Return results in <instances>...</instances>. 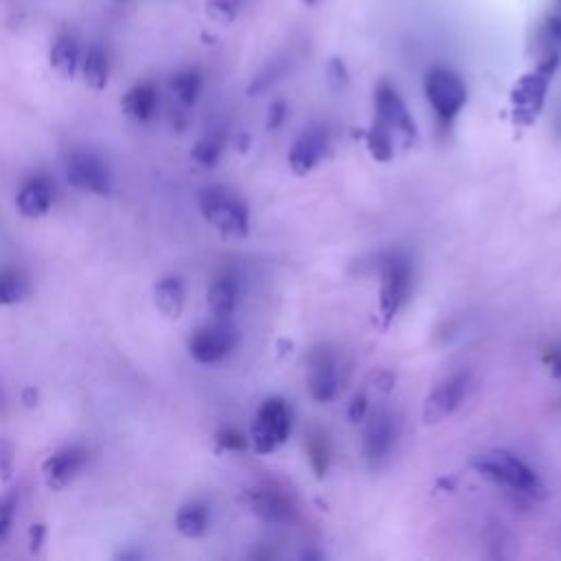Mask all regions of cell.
<instances>
[{"mask_svg": "<svg viewBox=\"0 0 561 561\" xmlns=\"http://www.w3.org/2000/svg\"><path fill=\"white\" fill-rule=\"evenodd\" d=\"M482 478L491 480L497 486L508 489L528 500H546L548 489L543 480L517 456L504 449H491L476 454L469 462Z\"/></svg>", "mask_w": 561, "mask_h": 561, "instance_id": "1", "label": "cell"}, {"mask_svg": "<svg viewBox=\"0 0 561 561\" xmlns=\"http://www.w3.org/2000/svg\"><path fill=\"white\" fill-rule=\"evenodd\" d=\"M414 283V267L405 252H390L381 261L379 274V316L388 327L410 298Z\"/></svg>", "mask_w": 561, "mask_h": 561, "instance_id": "2", "label": "cell"}, {"mask_svg": "<svg viewBox=\"0 0 561 561\" xmlns=\"http://www.w3.org/2000/svg\"><path fill=\"white\" fill-rule=\"evenodd\" d=\"M557 59H559L557 53H550L546 59H541L537 64L535 70L522 75L515 81V85L511 90V105H513V116L517 123L530 125L539 116L543 101H546L550 79L557 68Z\"/></svg>", "mask_w": 561, "mask_h": 561, "instance_id": "3", "label": "cell"}, {"mask_svg": "<svg viewBox=\"0 0 561 561\" xmlns=\"http://www.w3.org/2000/svg\"><path fill=\"white\" fill-rule=\"evenodd\" d=\"M199 210L202 215L228 237L248 234L250 219L248 206L224 186H206L199 191Z\"/></svg>", "mask_w": 561, "mask_h": 561, "instance_id": "4", "label": "cell"}, {"mask_svg": "<svg viewBox=\"0 0 561 561\" xmlns=\"http://www.w3.org/2000/svg\"><path fill=\"white\" fill-rule=\"evenodd\" d=\"M423 92L443 125H449L467 103V85L451 68L436 66L423 79Z\"/></svg>", "mask_w": 561, "mask_h": 561, "instance_id": "5", "label": "cell"}, {"mask_svg": "<svg viewBox=\"0 0 561 561\" xmlns=\"http://www.w3.org/2000/svg\"><path fill=\"white\" fill-rule=\"evenodd\" d=\"M291 432V410L285 399L270 397L256 410L250 427V440L256 454H270L287 440Z\"/></svg>", "mask_w": 561, "mask_h": 561, "instance_id": "6", "label": "cell"}, {"mask_svg": "<svg viewBox=\"0 0 561 561\" xmlns=\"http://www.w3.org/2000/svg\"><path fill=\"white\" fill-rule=\"evenodd\" d=\"M373 99H375V121L383 123L392 131L394 140H401L403 147H410L416 140V125L397 88L388 81H379L375 85Z\"/></svg>", "mask_w": 561, "mask_h": 561, "instance_id": "7", "label": "cell"}, {"mask_svg": "<svg viewBox=\"0 0 561 561\" xmlns=\"http://www.w3.org/2000/svg\"><path fill=\"white\" fill-rule=\"evenodd\" d=\"M239 333L226 318H217V322L199 327L188 337V353L199 364H215L232 353L237 346Z\"/></svg>", "mask_w": 561, "mask_h": 561, "instance_id": "8", "label": "cell"}, {"mask_svg": "<svg viewBox=\"0 0 561 561\" xmlns=\"http://www.w3.org/2000/svg\"><path fill=\"white\" fill-rule=\"evenodd\" d=\"M469 383H471V375L467 370H460V373H454L445 379H440L432 392L425 397V403H423V423L425 425H436L440 421H445L447 416H451L462 399L467 397V390H469Z\"/></svg>", "mask_w": 561, "mask_h": 561, "instance_id": "9", "label": "cell"}, {"mask_svg": "<svg viewBox=\"0 0 561 561\" xmlns=\"http://www.w3.org/2000/svg\"><path fill=\"white\" fill-rule=\"evenodd\" d=\"M399 438V421L397 414L381 408L377 410L362 434V454L368 467H379L392 451L394 443Z\"/></svg>", "mask_w": 561, "mask_h": 561, "instance_id": "10", "label": "cell"}, {"mask_svg": "<svg viewBox=\"0 0 561 561\" xmlns=\"http://www.w3.org/2000/svg\"><path fill=\"white\" fill-rule=\"evenodd\" d=\"M66 178L70 186L83 193L107 195L110 193V171L101 158L90 151H72L66 160Z\"/></svg>", "mask_w": 561, "mask_h": 561, "instance_id": "11", "label": "cell"}, {"mask_svg": "<svg viewBox=\"0 0 561 561\" xmlns=\"http://www.w3.org/2000/svg\"><path fill=\"white\" fill-rule=\"evenodd\" d=\"M307 390L313 401L327 403L337 392V362L329 346L311 348L307 357Z\"/></svg>", "mask_w": 561, "mask_h": 561, "instance_id": "12", "label": "cell"}, {"mask_svg": "<svg viewBox=\"0 0 561 561\" xmlns=\"http://www.w3.org/2000/svg\"><path fill=\"white\" fill-rule=\"evenodd\" d=\"M250 511L267 524H289L296 517V504L283 489L259 484L245 493Z\"/></svg>", "mask_w": 561, "mask_h": 561, "instance_id": "13", "label": "cell"}, {"mask_svg": "<svg viewBox=\"0 0 561 561\" xmlns=\"http://www.w3.org/2000/svg\"><path fill=\"white\" fill-rule=\"evenodd\" d=\"M331 149V140H329V131L324 127H309L305 129L291 145L289 149V169L296 175H307L316 164H320Z\"/></svg>", "mask_w": 561, "mask_h": 561, "instance_id": "14", "label": "cell"}, {"mask_svg": "<svg viewBox=\"0 0 561 561\" xmlns=\"http://www.w3.org/2000/svg\"><path fill=\"white\" fill-rule=\"evenodd\" d=\"M85 449L79 445H70L64 447L59 451H55L53 456H48L42 465V473H44V482L48 484V489L59 491L66 484H70V480L81 471V467L85 465Z\"/></svg>", "mask_w": 561, "mask_h": 561, "instance_id": "15", "label": "cell"}, {"mask_svg": "<svg viewBox=\"0 0 561 561\" xmlns=\"http://www.w3.org/2000/svg\"><path fill=\"white\" fill-rule=\"evenodd\" d=\"M53 204V184L48 182V178L44 175H37V178H31L18 193L15 197V206H18V213L24 215V217H42L48 213Z\"/></svg>", "mask_w": 561, "mask_h": 561, "instance_id": "16", "label": "cell"}, {"mask_svg": "<svg viewBox=\"0 0 561 561\" xmlns=\"http://www.w3.org/2000/svg\"><path fill=\"white\" fill-rule=\"evenodd\" d=\"M206 302H208V309L215 318L232 316V311L239 302V280H237V276L232 272L219 274L208 287Z\"/></svg>", "mask_w": 561, "mask_h": 561, "instance_id": "17", "label": "cell"}, {"mask_svg": "<svg viewBox=\"0 0 561 561\" xmlns=\"http://www.w3.org/2000/svg\"><path fill=\"white\" fill-rule=\"evenodd\" d=\"M121 105L129 118L147 123L158 107V88L151 81H140L125 92Z\"/></svg>", "mask_w": 561, "mask_h": 561, "instance_id": "18", "label": "cell"}, {"mask_svg": "<svg viewBox=\"0 0 561 561\" xmlns=\"http://www.w3.org/2000/svg\"><path fill=\"white\" fill-rule=\"evenodd\" d=\"M79 59H81V48H79V39L72 35V33H61L53 46H50V53H48V61H50V68L61 75L64 79H72L75 72H77V66H79Z\"/></svg>", "mask_w": 561, "mask_h": 561, "instance_id": "19", "label": "cell"}, {"mask_svg": "<svg viewBox=\"0 0 561 561\" xmlns=\"http://www.w3.org/2000/svg\"><path fill=\"white\" fill-rule=\"evenodd\" d=\"M153 296H156V307L158 311L169 318V320H178L184 311V300H186V294H184V285L178 276H164L156 283V289H153Z\"/></svg>", "mask_w": 561, "mask_h": 561, "instance_id": "20", "label": "cell"}, {"mask_svg": "<svg viewBox=\"0 0 561 561\" xmlns=\"http://www.w3.org/2000/svg\"><path fill=\"white\" fill-rule=\"evenodd\" d=\"M83 79L90 88L103 90L110 79V55L105 46L92 44L83 55Z\"/></svg>", "mask_w": 561, "mask_h": 561, "instance_id": "21", "label": "cell"}, {"mask_svg": "<svg viewBox=\"0 0 561 561\" xmlns=\"http://www.w3.org/2000/svg\"><path fill=\"white\" fill-rule=\"evenodd\" d=\"M175 528L188 539H197L208 530V506L204 502H188L175 515Z\"/></svg>", "mask_w": 561, "mask_h": 561, "instance_id": "22", "label": "cell"}, {"mask_svg": "<svg viewBox=\"0 0 561 561\" xmlns=\"http://www.w3.org/2000/svg\"><path fill=\"white\" fill-rule=\"evenodd\" d=\"M169 88L182 105H193L202 92V72L197 68H184L171 75Z\"/></svg>", "mask_w": 561, "mask_h": 561, "instance_id": "23", "label": "cell"}, {"mask_svg": "<svg viewBox=\"0 0 561 561\" xmlns=\"http://www.w3.org/2000/svg\"><path fill=\"white\" fill-rule=\"evenodd\" d=\"M305 451H307V460H309V467L313 469L316 478H322L327 473L329 460H331L327 434L322 430H311L305 440Z\"/></svg>", "mask_w": 561, "mask_h": 561, "instance_id": "24", "label": "cell"}, {"mask_svg": "<svg viewBox=\"0 0 561 561\" xmlns=\"http://www.w3.org/2000/svg\"><path fill=\"white\" fill-rule=\"evenodd\" d=\"M394 145H397V140H394L392 131L383 123L373 121V127L366 134V147H368L370 156L379 162H388L394 156Z\"/></svg>", "mask_w": 561, "mask_h": 561, "instance_id": "25", "label": "cell"}, {"mask_svg": "<svg viewBox=\"0 0 561 561\" xmlns=\"http://www.w3.org/2000/svg\"><path fill=\"white\" fill-rule=\"evenodd\" d=\"M221 149H224L221 136L219 134H208V136H204L195 142V147L191 149V156L195 158V162H199L204 167H213L219 160Z\"/></svg>", "mask_w": 561, "mask_h": 561, "instance_id": "26", "label": "cell"}, {"mask_svg": "<svg viewBox=\"0 0 561 561\" xmlns=\"http://www.w3.org/2000/svg\"><path fill=\"white\" fill-rule=\"evenodd\" d=\"M26 291L24 278L15 270H2L0 272V307L15 305Z\"/></svg>", "mask_w": 561, "mask_h": 561, "instance_id": "27", "label": "cell"}, {"mask_svg": "<svg viewBox=\"0 0 561 561\" xmlns=\"http://www.w3.org/2000/svg\"><path fill=\"white\" fill-rule=\"evenodd\" d=\"M243 2L245 0H208L206 11L215 22L230 24L239 15V9L243 7Z\"/></svg>", "mask_w": 561, "mask_h": 561, "instance_id": "28", "label": "cell"}, {"mask_svg": "<svg viewBox=\"0 0 561 561\" xmlns=\"http://www.w3.org/2000/svg\"><path fill=\"white\" fill-rule=\"evenodd\" d=\"M15 506H18V493H4L0 495V543L7 541L13 519H15Z\"/></svg>", "mask_w": 561, "mask_h": 561, "instance_id": "29", "label": "cell"}, {"mask_svg": "<svg viewBox=\"0 0 561 561\" xmlns=\"http://www.w3.org/2000/svg\"><path fill=\"white\" fill-rule=\"evenodd\" d=\"M215 443H217L221 449H226V451H243V449L248 447V438H245L241 432L232 430V427L219 430V432L215 434Z\"/></svg>", "mask_w": 561, "mask_h": 561, "instance_id": "30", "label": "cell"}, {"mask_svg": "<svg viewBox=\"0 0 561 561\" xmlns=\"http://www.w3.org/2000/svg\"><path fill=\"white\" fill-rule=\"evenodd\" d=\"M13 473V445L7 438H0V478L7 482Z\"/></svg>", "mask_w": 561, "mask_h": 561, "instance_id": "31", "label": "cell"}, {"mask_svg": "<svg viewBox=\"0 0 561 561\" xmlns=\"http://www.w3.org/2000/svg\"><path fill=\"white\" fill-rule=\"evenodd\" d=\"M366 410H368V399H366V394H364V392L355 394L353 401H351V405H348V419H351V423L364 421Z\"/></svg>", "mask_w": 561, "mask_h": 561, "instance_id": "32", "label": "cell"}, {"mask_svg": "<svg viewBox=\"0 0 561 561\" xmlns=\"http://www.w3.org/2000/svg\"><path fill=\"white\" fill-rule=\"evenodd\" d=\"M329 79L337 88L348 83V72H346V68H344V64L340 59H331V64H329Z\"/></svg>", "mask_w": 561, "mask_h": 561, "instance_id": "33", "label": "cell"}, {"mask_svg": "<svg viewBox=\"0 0 561 561\" xmlns=\"http://www.w3.org/2000/svg\"><path fill=\"white\" fill-rule=\"evenodd\" d=\"M285 114H287V107L283 101H274L267 110V129H276L283 121H285Z\"/></svg>", "mask_w": 561, "mask_h": 561, "instance_id": "34", "label": "cell"}, {"mask_svg": "<svg viewBox=\"0 0 561 561\" xmlns=\"http://www.w3.org/2000/svg\"><path fill=\"white\" fill-rule=\"evenodd\" d=\"M44 535H46V526L44 524H33L28 530V543H31V554H37L42 543H44Z\"/></svg>", "mask_w": 561, "mask_h": 561, "instance_id": "35", "label": "cell"}, {"mask_svg": "<svg viewBox=\"0 0 561 561\" xmlns=\"http://www.w3.org/2000/svg\"><path fill=\"white\" fill-rule=\"evenodd\" d=\"M548 364L557 377H561V348H552L548 353Z\"/></svg>", "mask_w": 561, "mask_h": 561, "instance_id": "36", "label": "cell"}, {"mask_svg": "<svg viewBox=\"0 0 561 561\" xmlns=\"http://www.w3.org/2000/svg\"><path fill=\"white\" fill-rule=\"evenodd\" d=\"M302 2H305V4H316L318 0H302Z\"/></svg>", "mask_w": 561, "mask_h": 561, "instance_id": "37", "label": "cell"}]
</instances>
